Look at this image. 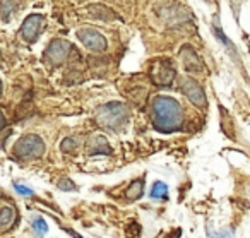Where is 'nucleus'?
I'll use <instances>...</instances> for the list:
<instances>
[{
	"instance_id": "f3484780",
	"label": "nucleus",
	"mask_w": 250,
	"mask_h": 238,
	"mask_svg": "<svg viewBox=\"0 0 250 238\" xmlns=\"http://www.w3.org/2000/svg\"><path fill=\"white\" fill-rule=\"evenodd\" d=\"M59 189H60V190H70V192H72V190H76L77 187H76V183H74L72 180L62 178V180L59 182Z\"/></svg>"
},
{
	"instance_id": "4be33fe9",
	"label": "nucleus",
	"mask_w": 250,
	"mask_h": 238,
	"mask_svg": "<svg viewBox=\"0 0 250 238\" xmlns=\"http://www.w3.org/2000/svg\"><path fill=\"white\" fill-rule=\"evenodd\" d=\"M0 96H2V81H0Z\"/></svg>"
},
{
	"instance_id": "1a4fd4ad",
	"label": "nucleus",
	"mask_w": 250,
	"mask_h": 238,
	"mask_svg": "<svg viewBox=\"0 0 250 238\" xmlns=\"http://www.w3.org/2000/svg\"><path fill=\"white\" fill-rule=\"evenodd\" d=\"M87 154H111V146L103 135H93L87 141Z\"/></svg>"
},
{
	"instance_id": "aec40b11",
	"label": "nucleus",
	"mask_w": 250,
	"mask_h": 238,
	"mask_svg": "<svg viewBox=\"0 0 250 238\" xmlns=\"http://www.w3.org/2000/svg\"><path fill=\"white\" fill-rule=\"evenodd\" d=\"M16 190H18L19 194H21V195H33V190L29 189V187H24V185H21V183H16Z\"/></svg>"
},
{
	"instance_id": "0eeeda50",
	"label": "nucleus",
	"mask_w": 250,
	"mask_h": 238,
	"mask_svg": "<svg viewBox=\"0 0 250 238\" xmlns=\"http://www.w3.org/2000/svg\"><path fill=\"white\" fill-rule=\"evenodd\" d=\"M43 28V16L42 14H31L24 19L21 26V36L24 42L28 43H35L38 40L40 33Z\"/></svg>"
},
{
	"instance_id": "39448f33",
	"label": "nucleus",
	"mask_w": 250,
	"mask_h": 238,
	"mask_svg": "<svg viewBox=\"0 0 250 238\" xmlns=\"http://www.w3.org/2000/svg\"><path fill=\"white\" fill-rule=\"evenodd\" d=\"M77 38H79V42L83 43L87 50H91V52H104L108 46L106 38H104L101 33L94 31V29H91V28L79 29V31H77Z\"/></svg>"
},
{
	"instance_id": "dca6fc26",
	"label": "nucleus",
	"mask_w": 250,
	"mask_h": 238,
	"mask_svg": "<svg viewBox=\"0 0 250 238\" xmlns=\"http://www.w3.org/2000/svg\"><path fill=\"white\" fill-rule=\"evenodd\" d=\"M0 9H2V16H4V21L9 19V12H14V2L12 0H5L0 4Z\"/></svg>"
},
{
	"instance_id": "7ed1b4c3",
	"label": "nucleus",
	"mask_w": 250,
	"mask_h": 238,
	"mask_svg": "<svg viewBox=\"0 0 250 238\" xmlns=\"http://www.w3.org/2000/svg\"><path fill=\"white\" fill-rule=\"evenodd\" d=\"M12 154L18 159H35L42 158L45 154V142L40 135L28 134L22 135L18 142H16L14 149H12Z\"/></svg>"
},
{
	"instance_id": "ddd939ff",
	"label": "nucleus",
	"mask_w": 250,
	"mask_h": 238,
	"mask_svg": "<svg viewBox=\"0 0 250 238\" xmlns=\"http://www.w3.org/2000/svg\"><path fill=\"white\" fill-rule=\"evenodd\" d=\"M151 197L156 200H163L168 197V185L163 182H156L151 189Z\"/></svg>"
},
{
	"instance_id": "f8f14e48",
	"label": "nucleus",
	"mask_w": 250,
	"mask_h": 238,
	"mask_svg": "<svg viewBox=\"0 0 250 238\" xmlns=\"http://www.w3.org/2000/svg\"><path fill=\"white\" fill-rule=\"evenodd\" d=\"M144 194V180H136V182L130 183V187L127 189V197L130 200H137L141 199Z\"/></svg>"
},
{
	"instance_id": "6e6552de",
	"label": "nucleus",
	"mask_w": 250,
	"mask_h": 238,
	"mask_svg": "<svg viewBox=\"0 0 250 238\" xmlns=\"http://www.w3.org/2000/svg\"><path fill=\"white\" fill-rule=\"evenodd\" d=\"M175 79V70L170 65V62H160V67L153 70V81L158 83V86H170Z\"/></svg>"
},
{
	"instance_id": "4468645a",
	"label": "nucleus",
	"mask_w": 250,
	"mask_h": 238,
	"mask_svg": "<svg viewBox=\"0 0 250 238\" xmlns=\"http://www.w3.org/2000/svg\"><path fill=\"white\" fill-rule=\"evenodd\" d=\"M14 216H16L14 209H11V207H4V209L0 211V228H2V230H5L9 224H12Z\"/></svg>"
},
{
	"instance_id": "6ab92c4d",
	"label": "nucleus",
	"mask_w": 250,
	"mask_h": 238,
	"mask_svg": "<svg viewBox=\"0 0 250 238\" xmlns=\"http://www.w3.org/2000/svg\"><path fill=\"white\" fill-rule=\"evenodd\" d=\"M209 231V237L211 238H233V231L228 230V231H221V233H214L211 228H208Z\"/></svg>"
},
{
	"instance_id": "9b49d317",
	"label": "nucleus",
	"mask_w": 250,
	"mask_h": 238,
	"mask_svg": "<svg viewBox=\"0 0 250 238\" xmlns=\"http://www.w3.org/2000/svg\"><path fill=\"white\" fill-rule=\"evenodd\" d=\"M87 11L93 14V18H98V19H103V21H108V19H115L113 12L108 11L104 5H89Z\"/></svg>"
},
{
	"instance_id": "9d476101",
	"label": "nucleus",
	"mask_w": 250,
	"mask_h": 238,
	"mask_svg": "<svg viewBox=\"0 0 250 238\" xmlns=\"http://www.w3.org/2000/svg\"><path fill=\"white\" fill-rule=\"evenodd\" d=\"M182 59H184V64H185V69L188 72H199L202 69V62L199 59V55L190 48V46H184L180 52Z\"/></svg>"
},
{
	"instance_id": "f03ea898",
	"label": "nucleus",
	"mask_w": 250,
	"mask_h": 238,
	"mask_svg": "<svg viewBox=\"0 0 250 238\" xmlns=\"http://www.w3.org/2000/svg\"><path fill=\"white\" fill-rule=\"evenodd\" d=\"M94 120L100 127L118 130L129 120V108L124 103H118V101H110L106 105H101L94 111Z\"/></svg>"
},
{
	"instance_id": "423d86ee",
	"label": "nucleus",
	"mask_w": 250,
	"mask_h": 238,
	"mask_svg": "<svg viewBox=\"0 0 250 238\" xmlns=\"http://www.w3.org/2000/svg\"><path fill=\"white\" fill-rule=\"evenodd\" d=\"M182 93H184L185 96L188 98V101H190L192 105H195L197 108H204L206 103H208V101H206L204 89H202L201 84L195 79H192V77H185V79L182 81Z\"/></svg>"
},
{
	"instance_id": "20e7f679",
	"label": "nucleus",
	"mask_w": 250,
	"mask_h": 238,
	"mask_svg": "<svg viewBox=\"0 0 250 238\" xmlns=\"http://www.w3.org/2000/svg\"><path fill=\"white\" fill-rule=\"evenodd\" d=\"M70 50H72V45H70L67 40H62V38H57V40H52L50 45L46 46L45 50V59L50 65H60L67 60L69 57Z\"/></svg>"
},
{
	"instance_id": "412c9836",
	"label": "nucleus",
	"mask_w": 250,
	"mask_h": 238,
	"mask_svg": "<svg viewBox=\"0 0 250 238\" xmlns=\"http://www.w3.org/2000/svg\"><path fill=\"white\" fill-rule=\"evenodd\" d=\"M5 125H7V122H5L4 113H2V111H0V130H2V129H5Z\"/></svg>"
},
{
	"instance_id": "f257e3e1",
	"label": "nucleus",
	"mask_w": 250,
	"mask_h": 238,
	"mask_svg": "<svg viewBox=\"0 0 250 238\" xmlns=\"http://www.w3.org/2000/svg\"><path fill=\"white\" fill-rule=\"evenodd\" d=\"M151 118H153V125L158 132L170 134L182 127L184 113H182L180 103L175 98L156 96L153 107H151Z\"/></svg>"
},
{
	"instance_id": "2eb2a0df",
	"label": "nucleus",
	"mask_w": 250,
	"mask_h": 238,
	"mask_svg": "<svg viewBox=\"0 0 250 238\" xmlns=\"http://www.w3.org/2000/svg\"><path fill=\"white\" fill-rule=\"evenodd\" d=\"M31 226H33V230L38 233V237H43V235L48 233V224H46V221L43 219L42 216H35V217H33Z\"/></svg>"
},
{
	"instance_id": "a211bd4d",
	"label": "nucleus",
	"mask_w": 250,
	"mask_h": 238,
	"mask_svg": "<svg viewBox=\"0 0 250 238\" xmlns=\"http://www.w3.org/2000/svg\"><path fill=\"white\" fill-rule=\"evenodd\" d=\"M60 148H62L63 152H74V149H76V141H74V139H65Z\"/></svg>"
}]
</instances>
